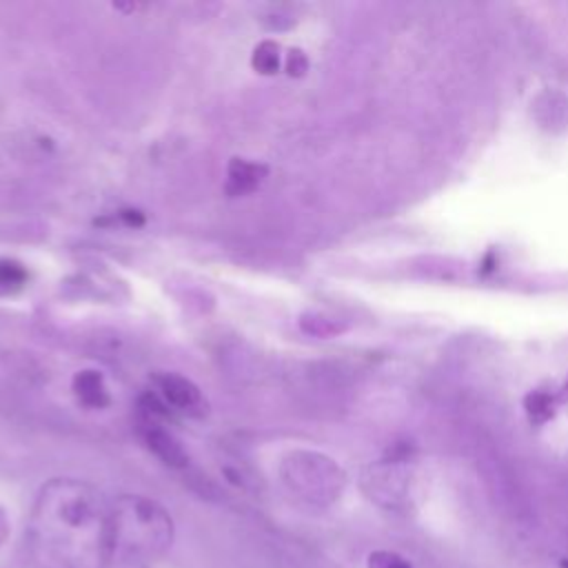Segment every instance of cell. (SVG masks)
Returning <instances> with one entry per match:
<instances>
[{
	"label": "cell",
	"mask_w": 568,
	"mask_h": 568,
	"mask_svg": "<svg viewBox=\"0 0 568 568\" xmlns=\"http://www.w3.org/2000/svg\"><path fill=\"white\" fill-rule=\"evenodd\" d=\"M27 557L40 568H106L111 504L87 481H47L29 517Z\"/></svg>",
	"instance_id": "1"
},
{
	"label": "cell",
	"mask_w": 568,
	"mask_h": 568,
	"mask_svg": "<svg viewBox=\"0 0 568 568\" xmlns=\"http://www.w3.org/2000/svg\"><path fill=\"white\" fill-rule=\"evenodd\" d=\"M173 519L151 497L120 495L111 504V561L120 568H146L173 544Z\"/></svg>",
	"instance_id": "2"
},
{
	"label": "cell",
	"mask_w": 568,
	"mask_h": 568,
	"mask_svg": "<svg viewBox=\"0 0 568 568\" xmlns=\"http://www.w3.org/2000/svg\"><path fill=\"white\" fill-rule=\"evenodd\" d=\"M280 477L293 497L311 506L333 504L344 488L342 468L313 450L288 453L280 464Z\"/></svg>",
	"instance_id": "3"
},
{
	"label": "cell",
	"mask_w": 568,
	"mask_h": 568,
	"mask_svg": "<svg viewBox=\"0 0 568 568\" xmlns=\"http://www.w3.org/2000/svg\"><path fill=\"white\" fill-rule=\"evenodd\" d=\"M362 490L384 508H404L408 501V477L402 468L379 464L362 475Z\"/></svg>",
	"instance_id": "4"
},
{
	"label": "cell",
	"mask_w": 568,
	"mask_h": 568,
	"mask_svg": "<svg viewBox=\"0 0 568 568\" xmlns=\"http://www.w3.org/2000/svg\"><path fill=\"white\" fill-rule=\"evenodd\" d=\"M153 388H155V397L158 402L166 408L171 406V410H178V413H184V415H202L204 408H206V402L200 393V388L178 375V373H155L153 375Z\"/></svg>",
	"instance_id": "5"
},
{
	"label": "cell",
	"mask_w": 568,
	"mask_h": 568,
	"mask_svg": "<svg viewBox=\"0 0 568 568\" xmlns=\"http://www.w3.org/2000/svg\"><path fill=\"white\" fill-rule=\"evenodd\" d=\"M140 433H142V439L146 444V448L158 457L162 459L166 466L171 468H184L189 464V455L186 450L182 448V444L178 442V437L162 428L155 419L151 417H144V422L140 424Z\"/></svg>",
	"instance_id": "6"
},
{
	"label": "cell",
	"mask_w": 568,
	"mask_h": 568,
	"mask_svg": "<svg viewBox=\"0 0 568 568\" xmlns=\"http://www.w3.org/2000/svg\"><path fill=\"white\" fill-rule=\"evenodd\" d=\"M266 175V169L257 162L233 158L229 164V191L233 195L253 191Z\"/></svg>",
	"instance_id": "7"
},
{
	"label": "cell",
	"mask_w": 568,
	"mask_h": 568,
	"mask_svg": "<svg viewBox=\"0 0 568 568\" xmlns=\"http://www.w3.org/2000/svg\"><path fill=\"white\" fill-rule=\"evenodd\" d=\"M73 390L82 404L89 408H102L109 404V393L102 382V375L95 371H82L73 379Z\"/></svg>",
	"instance_id": "8"
},
{
	"label": "cell",
	"mask_w": 568,
	"mask_h": 568,
	"mask_svg": "<svg viewBox=\"0 0 568 568\" xmlns=\"http://www.w3.org/2000/svg\"><path fill=\"white\" fill-rule=\"evenodd\" d=\"M27 282V271L13 260H0V293H13Z\"/></svg>",
	"instance_id": "9"
},
{
	"label": "cell",
	"mask_w": 568,
	"mask_h": 568,
	"mask_svg": "<svg viewBox=\"0 0 568 568\" xmlns=\"http://www.w3.org/2000/svg\"><path fill=\"white\" fill-rule=\"evenodd\" d=\"M277 44L275 42H262L257 49H255V55H253V67L260 71V73H273L277 69V62H280V55H277Z\"/></svg>",
	"instance_id": "10"
},
{
	"label": "cell",
	"mask_w": 568,
	"mask_h": 568,
	"mask_svg": "<svg viewBox=\"0 0 568 568\" xmlns=\"http://www.w3.org/2000/svg\"><path fill=\"white\" fill-rule=\"evenodd\" d=\"M366 568H413L408 559L390 550H375L366 559Z\"/></svg>",
	"instance_id": "11"
},
{
	"label": "cell",
	"mask_w": 568,
	"mask_h": 568,
	"mask_svg": "<svg viewBox=\"0 0 568 568\" xmlns=\"http://www.w3.org/2000/svg\"><path fill=\"white\" fill-rule=\"evenodd\" d=\"M550 399L546 397V395H535V397H530V415L535 417V419H546L548 415H550Z\"/></svg>",
	"instance_id": "12"
},
{
	"label": "cell",
	"mask_w": 568,
	"mask_h": 568,
	"mask_svg": "<svg viewBox=\"0 0 568 568\" xmlns=\"http://www.w3.org/2000/svg\"><path fill=\"white\" fill-rule=\"evenodd\" d=\"M9 517H7V513H4V508L0 506V548L4 546V541H7V537H9Z\"/></svg>",
	"instance_id": "13"
},
{
	"label": "cell",
	"mask_w": 568,
	"mask_h": 568,
	"mask_svg": "<svg viewBox=\"0 0 568 568\" xmlns=\"http://www.w3.org/2000/svg\"><path fill=\"white\" fill-rule=\"evenodd\" d=\"M7 568H40V566H36L29 557H24V559H18V561H13L11 566H7Z\"/></svg>",
	"instance_id": "14"
},
{
	"label": "cell",
	"mask_w": 568,
	"mask_h": 568,
	"mask_svg": "<svg viewBox=\"0 0 568 568\" xmlns=\"http://www.w3.org/2000/svg\"><path fill=\"white\" fill-rule=\"evenodd\" d=\"M561 568H568V559H561Z\"/></svg>",
	"instance_id": "15"
}]
</instances>
